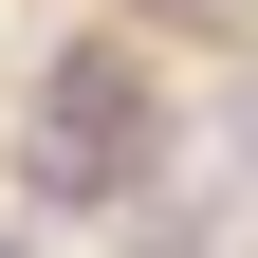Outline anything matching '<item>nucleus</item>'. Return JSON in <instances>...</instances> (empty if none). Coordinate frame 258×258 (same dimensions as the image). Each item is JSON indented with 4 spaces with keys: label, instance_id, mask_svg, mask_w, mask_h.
I'll use <instances>...</instances> for the list:
<instances>
[{
    "label": "nucleus",
    "instance_id": "f257e3e1",
    "mask_svg": "<svg viewBox=\"0 0 258 258\" xmlns=\"http://www.w3.org/2000/svg\"><path fill=\"white\" fill-rule=\"evenodd\" d=\"M166 166V129H148V55L129 37H74L37 74V184L55 203H129V184Z\"/></svg>",
    "mask_w": 258,
    "mask_h": 258
},
{
    "label": "nucleus",
    "instance_id": "f03ea898",
    "mask_svg": "<svg viewBox=\"0 0 258 258\" xmlns=\"http://www.w3.org/2000/svg\"><path fill=\"white\" fill-rule=\"evenodd\" d=\"M0 258H19V240H0Z\"/></svg>",
    "mask_w": 258,
    "mask_h": 258
}]
</instances>
